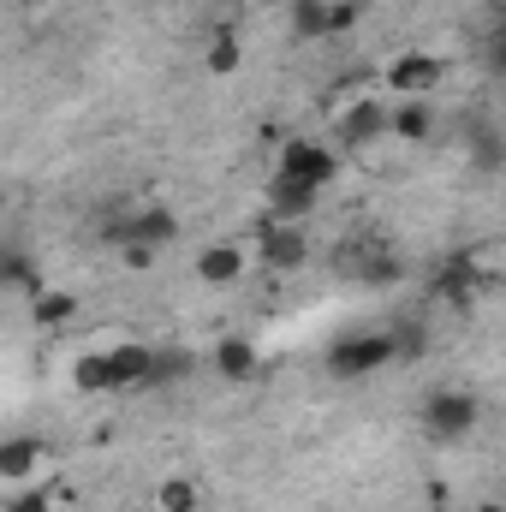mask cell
I'll return each mask as SVG.
<instances>
[{
    "instance_id": "30bf717a",
    "label": "cell",
    "mask_w": 506,
    "mask_h": 512,
    "mask_svg": "<svg viewBox=\"0 0 506 512\" xmlns=\"http://www.w3.org/2000/svg\"><path fill=\"white\" fill-rule=\"evenodd\" d=\"M191 268H197L203 286H239L245 268H251V251H245V245H203Z\"/></svg>"
},
{
    "instance_id": "d6986e66",
    "label": "cell",
    "mask_w": 506,
    "mask_h": 512,
    "mask_svg": "<svg viewBox=\"0 0 506 512\" xmlns=\"http://www.w3.org/2000/svg\"><path fill=\"white\" fill-rule=\"evenodd\" d=\"M78 316V298L72 292H60V286H42L36 292V322L42 328H60V322H72Z\"/></svg>"
},
{
    "instance_id": "3957f363",
    "label": "cell",
    "mask_w": 506,
    "mask_h": 512,
    "mask_svg": "<svg viewBox=\"0 0 506 512\" xmlns=\"http://www.w3.org/2000/svg\"><path fill=\"white\" fill-rule=\"evenodd\" d=\"M274 173H286V179H304V185L328 191V185L340 179V149H334V143H322V137H286V149H280V167H274Z\"/></svg>"
},
{
    "instance_id": "7c38bea8",
    "label": "cell",
    "mask_w": 506,
    "mask_h": 512,
    "mask_svg": "<svg viewBox=\"0 0 506 512\" xmlns=\"http://www.w3.org/2000/svg\"><path fill=\"white\" fill-rule=\"evenodd\" d=\"M256 364H262V352H256L251 340H239V334H227V340L215 346V376H221V382H251Z\"/></svg>"
},
{
    "instance_id": "9c48e42d",
    "label": "cell",
    "mask_w": 506,
    "mask_h": 512,
    "mask_svg": "<svg viewBox=\"0 0 506 512\" xmlns=\"http://www.w3.org/2000/svg\"><path fill=\"white\" fill-rule=\"evenodd\" d=\"M322 203V191L316 185H304V179H286V173H274V185H268V221H286V227H304V215Z\"/></svg>"
},
{
    "instance_id": "603a6c76",
    "label": "cell",
    "mask_w": 506,
    "mask_h": 512,
    "mask_svg": "<svg viewBox=\"0 0 506 512\" xmlns=\"http://www.w3.org/2000/svg\"><path fill=\"white\" fill-rule=\"evenodd\" d=\"M489 60H495V72H506V30L489 42Z\"/></svg>"
},
{
    "instance_id": "ffe728a7",
    "label": "cell",
    "mask_w": 506,
    "mask_h": 512,
    "mask_svg": "<svg viewBox=\"0 0 506 512\" xmlns=\"http://www.w3.org/2000/svg\"><path fill=\"white\" fill-rule=\"evenodd\" d=\"M155 507L161 512H197V483H191V477H167V483L155 489Z\"/></svg>"
},
{
    "instance_id": "e0dca14e",
    "label": "cell",
    "mask_w": 506,
    "mask_h": 512,
    "mask_svg": "<svg viewBox=\"0 0 506 512\" xmlns=\"http://www.w3.org/2000/svg\"><path fill=\"white\" fill-rule=\"evenodd\" d=\"M72 387L78 393H114V370H108V352H84L72 364Z\"/></svg>"
},
{
    "instance_id": "5bb4252c",
    "label": "cell",
    "mask_w": 506,
    "mask_h": 512,
    "mask_svg": "<svg viewBox=\"0 0 506 512\" xmlns=\"http://www.w3.org/2000/svg\"><path fill=\"white\" fill-rule=\"evenodd\" d=\"M352 274H358L364 286H393V280L405 274V262H399V251H387V245H370L364 256H352Z\"/></svg>"
},
{
    "instance_id": "52a82bcc",
    "label": "cell",
    "mask_w": 506,
    "mask_h": 512,
    "mask_svg": "<svg viewBox=\"0 0 506 512\" xmlns=\"http://www.w3.org/2000/svg\"><path fill=\"white\" fill-rule=\"evenodd\" d=\"M108 370H114V393H149V376H155V346H143V340L108 346Z\"/></svg>"
},
{
    "instance_id": "8fae6325",
    "label": "cell",
    "mask_w": 506,
    "mask_h": 512,
    "mask_svg": "<svg viewBox=\"0 0 506 512\" xmlns=\"http://www.w3.org/2000/svg\"><path fill=\"white\" fill-rule=\"evenodd\" d=\"M42 459H48V447H42L36 435H12V441L0 447V483H6V489H24Z\"/></svg>"
},
{
    "instance_id": "6da1fadb",
    "label": "cell",
    "mask_w": 506,
    "mask_h": 512,
    "mask_svg": "<svg viewBox=\"0 0 506 512\" xmlns=\"http://www.w3.org/2000/svg\"><path fill=\"white\" fill-rule=\"evenodd\" d=\"M393 364V334L387 328H358V334H340L328 346V376L334 382H358V376H376Z\"/></svg>"
},
{
    "instance_id": "8992f818",
    "label": "cell",
    "mask_w": 506,
    "mask_h": 512,
    "mask_svg": "<svg viewBox=\"0 0 506 512\" xmlns=\"http://www.w3.org/2000/svg\"><path fill=\"white\" fill-rule=\"evenodd\" d=\"M352 24H358V0H292V30H298L304 42L340 36V30H352Z\"/></svg>"
},
{
    "instance_id": "277c9868",
    "label": "cell",
    "mask_w": 506,
    "mask_h": 512,
    "mask_svg": "<svg viewBox=\"0 0 506 512\" xmlns=\"http://www.w3.org/2000/svg\"><path fill=\"white\" fill-rule=\"evenodd\" d=\"M340 149H376L381 137H393V108L381 96H358L340 108Z\"/></svg>"
},
{
    "instance_id": "7402d4cb",
    "label": "cell",
    "mask_w": 506,
    "mask_h": 512,
    "mask_svg": "<svg viewBox=\"0 0 506 512\" xmlns=\"http://www.w3.org/2000/svg\"><path fill=\"white\" fill-rule=\"evenodd\" d=\"M471 155H477V167H501V161H506L501 137H495L489 126H471Z\"/></svg>"
},
{
    "instance_id": "2e32d148",
    "label": "cell",
    "mask_w": 506,
    "mask_h": 512,
    "mask_svg": "<svg viewBox=\"0 0 506 512\" xmlns=\"http://www.w3.org/2000/svg\"><path fill=\"white\" fill-rule=\"evenodd\" d=\"M387 334H393V364H417V358L429 352V328H423L417 316H405V322H393Z\"/></svg>"
},
{
    "instance_id": "4fadbf2b",
    "label": "cell",
    "mask_w": 506,
    "mask_h": 512,
    "mask_svg": "<svg viewBox=\"0 0 506 512\" xmlns=\"http://www.w3.org/2000/svg\"><path fill=\"white\" fill-rule=\"evenodd\" d=\"M435 131V102L429 96H405L399 108H393V137L399 143H423Z\"/></svg>"
},
{
    "instance_id": "5b68a950",
    "label": "cell",
    "mask_w": 506,
    "mask_h": 512,
    "mask_svg": "<svg viewBox=\"0 0 506 512\" xmlns=\"http://www.w3.org/2000/svg\"><path fill=\"white\" fill-rule=\"evenodd\" d=\"M256 262L268 274H298L310 262V245H304V227H286V221H268L256 233Z\"/></svg>"
},
{
    "instance_id": "9a60e30c",
    "label": "cell",
    "mask_w": 506,
    "mask_h": 512,
    "mask_svg": "<svg viewBox=\"0 0 506 512\" xmlns=\"http://www.w3.org/2000/svg\"><path fill=\"white\" fill-rule=\"evenodd\" d=\"M191 364H197V358H191L185 346H155V376H149V393L185 382V376H191Z\"/></svg>"
},
{
    "instance_id": "ac0fdd59",
    "label": "cell",
    "mask_w": 506,
    "mask_h": 512,
    "mask_svg": "<svg viewBox=\"0 0 506 512\" xmlns=\"http://www.w3.org/2000/svg\"><path fill=\"white\" fill-rule=\"evenodd\" d=\"M239 54H245V48H239V30H233V24H215L203 66H209V72H233V66H239Z\"/></svg>"
},
{
    "instance_id": "44dd1931",
    "label": "cell",
    "mask_w": 506,
    "mask_h": 512,
    "mask_svg": "<svg viewBox=\"0 0 506 512\" xmlns=\"http://www.w3.org/2000/svg\"><path fill=\"white\" fill-rule=\"evenodd\" d=\"M6 512H54L48 483H24V489H12V495H6Z\"/></svg>"
},
{
    "instance_id": "7a4b0ae2",
    "label": "cell",
    "mask_w": 506,
    "mask_h": 512,
    "mask_svg": "<svg viewBox=\"0 0 506 512\" xmlns=\"http://www.w3.org/2000/svg\"><path fill=\"white\" fill-rule=\"evenodd\" d=\"M477 417H483V405H477V393H465V387H435V393L423 399V435H429V441H465V435L477 429Z\"/></svg>"
},
{
    "instance_id": "ba28073f",
    "label": "cell",
    "mask_w": 506,
    "mask_h": 512,
    "mask_svg": "<svg viewBox=\"0 0 506 512\" xmlns=\"http://www.w3.org/2000/svg\"><path fill=\"white\" fill-rule=\"evenodd\" d=\"M441 78H447V66H441L435 54H399V60L387 66V90H393V96H429Z\"/></svg>"
}]
</instances>
